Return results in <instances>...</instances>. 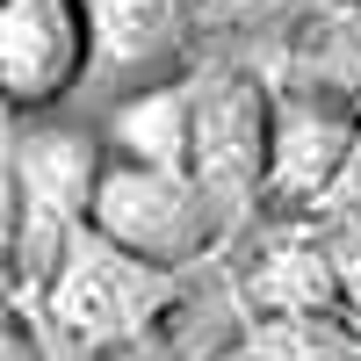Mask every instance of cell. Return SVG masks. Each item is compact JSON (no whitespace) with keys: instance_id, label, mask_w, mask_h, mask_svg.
Listing matches in <instances>:
<instances>
[{"instance_id":"6da1fadb","label":"cell","mask_w":361,"mask_h":361,"mask_svg":"<svg viewBox=\"0 0 361 361\" xmlns=\"http://www.w3.org/2000/svg\"><path fill=\"white\" fill-rule=\"evenodd\" d=\"M173 267L152 260H130L123 246H109L102 231H73L66 253H58L51 282H44V311L51 325L87 354H116V347H137L152 325L173 311Z\"/></svg>"},{"instance_id":"7a4b0ae2","label":"cell","mask_w":361,"mask_h":361,"mask_svg":"<svg viewBox=\"0 0 361 361\" xmlns=\"http://www.w3.org/2000/svg\"><path fill=\"white\" fill-rule=\"evenodd\" d=\"M188 180L209 217L238 224L267 195V94L238 73L188 80Z\"/></svg>"},{"instance_id":"3957f363","label":"cell","mask_w":361,"mask_h":361,"mask_svg":"<svg viewBox=\"0 0 361 361\" xmlns=\"http://www.w3.org/2000/svg\"><path fill=\"white\" fill-rule=\"evenodd\" d=\"M87 231H102L130 260L188 267L195 253H209L217 217H209V202L195 195L188 173H159V166H137V159H102L94 195H87Z\"/></svg>"},{"instance_id":"277c9868","label":"cell","mask_w":361,"mask_h":361,"mask_svg":"<svg viewBox=\"0 0 361 361\" xmlns=\"http://www.w3.org/2000/svg\"><path fill=\"white\" fill-rule=\"evenodd\" d=\"M94 173L102 152L87 145L80 130H29L22 137V159H15V267L29 289L51 282L66 238L87 224V195H94Z\"/></svg>"},{"instance_id":"5b68a950","label":"cell","mask_w":361,"mask_h":361,"mask_svg":"<svg viewBox=\"0 0 361 361\" xmlns=\"http://www.w3.org/2000/svg\"><path fill=\"white\" fill-rule=\"evenodd\" d=\"M87 66L80 0H0V109H51Z\"/></svg>"},{"instance_id":"8992f818","label":"cell","mask_w":361,"mask_h":361,"mask_svg":"<svg viewBox=\"0 0 361 361\" xmlns=\"http://www.w3.org/2000/svg\"><path fill=\"white\" fill-rule=\"evenodd\" d=\"M354 159V109L333 94H296V102H267V195L311 202L325 195Z\"/></svg>"},{"instance_id":"52a82bcc","label":"cell","mask_w":361,"mask_h":361,"mask_svg":"<svg viewBox=\"0 0 361 361\" xmlns=\"http://www.w3.org/2000/svg\"><path fill=\"white\" fill-rule=\"evenodd\" d=\"M195 0H80L87 51L102 73H159L188 37Z\"/></svg>"},{"instance_id":"ba28073f","label":"cell","mask_w":361,"mask_h":361,"mask_svg":"<svg viewBox=\"0 0 361 361\" xmlns=\"http://www.w3.org/2000/svg\"><path fill=\"white\" fill-rule=\"evenodd\" d=\"M109 137H116V152L137 159V166L188 173V87L152 80V87H137V94H123V109L109 116Z\"/></svg>"},{"instance_id":"9c48e42d","label":"cell","mask_w":361,"mask_h":361,"mask_svg":"<svg viewBox=\"0 0 361 361\" xmlns=\"http://www.w3.org/2000/svg\"><path fill=\"white\" fill-rule=\"evenodd\" d=\"M253 296L275 318H318L340 311V260L318 246V238H275L253 275Z\"/></svg>"},{"instance_id":"30bf717a","label":"cell","mask_w":361,"mask_h":361,"mask_svg":"<svg viewBox=\"0 0 361 361\" xmlns=\"http://www.w3.org/2000/svg\"><path fill=\"white\" fill-rule=\"evenodd\" d=\"M0 361H44V347L29 340V325L15 311H0Z\"/></svg>"}]
</instances>
